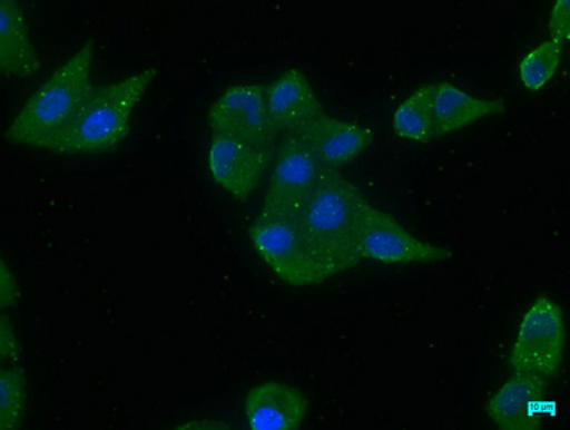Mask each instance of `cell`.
I'll list each match as a JSON object with an SVG mask.
<instances>
[{
	"label": "cell",
	"instance_id": "cell-1",
	"mask_svg": "<svg viewBox=\"0 0 570 430\" xmlns=\"http://www.w3.org/2000/svg\"><path fill=\"white\" fill-rule=\"evenodd\" d=\"M370 205L356 185L338 172L327 169L297 214L309 248L330 276L347 272L362 262L360 234Z\"/></svg>",
	"mask_w": 570,
	"mask_h": 430
},
{
	"label": "cell",
	"instance_id": "cell-2",
	"mask_svg": "<svg viewBox=\"0 0 570 430\" xmlns=\"http://www.w3.org/2000/svg\"><path fill=\"white\" fill-rule=\"evenodd\" d=\"M92 61L94 42L89 41L29 98L4 133L8 143L43 149L58 137L94 91Z\"/></svg>",
	"mask_w": 570,
	"mask_h": 430
},
{
	"label": "cell",
	"instance_id": "cell-3",
	"mask_svg": "<svg viewBox=\"0 0 570 430\" xmlns=\"http://www.w3.org/2000/svg\"><path fill=\"white\" fill-rule=\"evenodd\" d=\"M154 68L121 81L95 87L73 121L45 145L63 155L99 154L118 147L131 129L134 109L155 78Z\"/></svg>",
	"mask_w": 570,
	"mask_h": 430
},
{
	"label": "cell",
	"instance_id": "cell-4",
	"mask_svg": "<svg viewBox=\"0 0 570 430\" xmlns=\"http://www.w3.org/2000/svg\"><path fill=\"white\" fill-rule=\"evenodd\" d=\"M249 238L275 276L289 286H316L332 277L309 248L297 215L258 214L249 227Z\"/></svg>",
	"mask_w": 570,
	"mask_h": 430
},
{
	"label": "cell",
	"instance_id": "cell-5",
	"mask_svg": "<svg viewBox=\"0 0 570 430\" xmlns=\"http://www.w3.org/2000/svg\"><path fill=\"white\" fill-rule=\"evenodd\" d=\"M567 328L562 309L547 296L534 300L520 322L509 364L514 372L557 377L563 360Z\"/></svg>",
	"mask_w": 570,
	"mask_h": 430
},
{
	"label": "cell",
	"instance_id": "cell-6",
	"mask_svg": "<svg viewBox=\"0 0 570 430\" xmlns=\"http://www.w3.org/2000/svg\"><path fill=\"white\" fill-rule=\"evenodd\" d=\"M326 172L298 134H285L259 214L297 215Z\"/></svg>",
	"mask_w": 570,
	"mask_h": 430
},
{
	"label": "cell",
	"instance_id": "cell-7",
	"mask_svg": "<svg viewBox=\"0 0 570 430\" xmlns=\"http://www.w3.org/2000/svg\"><path fill=\"white\" fill-rule=\"evenodd\" d=\"M358 254L383 264L440 263L452 257L449 248L414 237L392 214L373 205L364 218Z\"/></svg>",
	"mask_w": 570,
	"mask_h": 430
},
{
	"label": "cell",
	"instance_id": "cell-8",
	"mask_svg": "<svg viewBox=\"0 0 570 430\" xmlns=\"http://www.w3.org/2000/svg\"><path fill=\"white\" fill-rule=\"evenodd\" d=\"M213 134L273 147L274 131L267 107V87L237 85L227 89L208 113Z\"/></svg>",
	"mask_w": 570,
	"mask_h": 430
},
{
	"label": "cell",
	"instance_id": "cell-9",
	"mask_svg": "<svg viewBox=\"0 0 570 430\" xmlns=\"http://www.w3.org/2000/svg\"><path fill=\"white\" fill-rule=\"evenodd\" d=\"M273 158V147L213 134L208 167L215 182L237 198L258 187Z\"/></svg>",
	"mask_w": 570,
	"mask_h": 430
},
{
	"label": "cell",
	"instance_id": "cell-10",
	"mask_svg": "<svg viewBox=\"0 0 570 430\" xmlns=\"http://www.w3.org/2000/svg\"><path fill=\"white\" fill-rule=\"evenodd\" d=\"M548 379L538 373L514 372L488 400L489 418L502 430H538Z\"/></svg>",
	"mask_w": 570,
	"mask_h": 430
},
{
	"label": "cell",
	"instance_id": "cell-11",
	"mask_svg": "<svg viewBox=\"0 0 570 430\" xmlns=\"http://www.w3.org/2000/svg\"><path fill=\"white\" fill-rule=\"evenodd\" d=\"M303 138L326 169L343 167L366 152L373 144L372 129L356 123L320 115L296 133Z\"/></svg>",
	"mask_w": 570,
	"mask_h": 430
},
{
	"label": "cell",
	"instance_id": "cell-12",
	"mask_svg": "<svg viewBox=\"0 0 570 430\" xmlns=\"http://www.w3.org/2000/svg\"><path fill=\"white\" fill-rule=\"evenodd\" d=\"M267 107L277 135L297 133L324 114L316 92L299 69H289L267 87Z\"/></svg>",
	"mask_w": 570,
	"mask_h": 430
},
{
	"label": "cell",
	"instance_id": "cell-13",
	"mask_svg": "<svg viewBox=\"0 0 570 430\" xmlns=\"http://www.w3.org/2000/svg\"><path fill=\"white\" fill-rule=\"evenodd\" d=\"M308 399L292 384H258L245 399V414L253 430H296L307 417Z\"/></svg>",
	"mask_w": 570,
	"mask_h": 430
},
{
	"label": "cell",
	"instance_id": "cell-14",
	"mask_svg": "<svg viewBox=\"0 0 570 430\" xmlns=\"http://www.w3.org/2000/svg\"><path fill=\"white\" fill-rule=\"evenodd\" d=\"M41 68L27 17L14 0L0 2V71L7 77L29 78Z\"/></svg>",
	"mask_w": 570,
	"mask_h": 430
},
{
	"label": "cell",
	"instance_id": "cell-15",
	"mask_svg": "<svg viewBox=\"0 0 570 430\" xmlns=\"http://www.w3.org/2000/svg\"><path fill=\"white\" fill-rule=\"evenodd\" d=\"M502 99H480L450 82L434 84V138L446 137L468 125L504 113Z\"/></svg>",
	"mask_w": 570,
	"mask_h": 430
},
{
	"label": "cell",
	"instance_id": "cell-16",
	"mask_svg": "<svg viewBox=\"0 0 570 430\" xmlns=\"http://www.w3.org/2000/svg\"><path fill=\"white\" fill-rule=\"evenodd\" d=\"M393 128L407 141L426 144L434 139V84L424 85L399 105Z\"/></svg>",
	"mask_w": 570,
	"mask_h": 430
},
{
	"label": "cell",
	"instance_id": "cell-17",
	"mask_svg": "<svg viewBox=\"0 0 570 430\" xmlns=\"http://www.w3.org/2000/svg\"><path fill=\"white\" fill-rule=\"evenodd\" d=\"M564 43L550 38L532 49L519 63V78L530 92H538L552 81L562 59Z\"/></svg>",
	"mask_w": 570,
	"mask_h": 430
},
{
	"label": "cell",
	"instance_id": "cell-18",
	"mask_svg": "<svg viewBox=\"0 0 570 430\" xmlns=\"http://www.w3.org/2000/svg\"><path fill=\"white\" fill-rule=\"evenodd\" d=\"M27 408V379L21 367L0 370V429L13 430L21 424Z\"/></svg>",
	"mask_w": 570,
	"mask_h": 430
},
{
	"label": "cell",
	"instance_id": "cell-19",
	"mask_svg": "<svg viewBox=\"0 0 570 430\" xmlns=\"http://www.w3.org/2000/svg\"><path fill=\"white\" fill-rule=\"evenodd\" d=\"M0 356L3 362L11 363V367L21 364V346H19L17 334L7 314L0 319Z\"/></svg>",
	"mask_w": 570,
	"mask_h": 430
},
{
	"label": "cell",
	"instance_id": "cell-20",
	"mask_svg": "<svg viewBox=\"0 0 570 430\" xmlns=\"http://www.w3.org/2000/svg\"><path fill=\"white\" fill-rule=\"evenodd\" d=\"M569 0H558L550 13L549 31L552 39L568 43L570 38V11Z\"/></svg>",
	"mask_w": 570,
	"mask_h": 430
},
{
	"label": "cell",
	"instance_id": "cell-21",
	"mask_svg": "<svg viewBox=\"0 0 570 430\" xmlns=\"http://www.w3.org/2000/svg\"><path fill=\"white\" fill-rule=\"evenodd\" d=\"M18 300V284L14 282L11 268L2 260V263H0V306L4 312L7 309L17 306Z\"/></svg>",
	"mask_w": 570,
	"mask_h": 430
}]
</instances>
